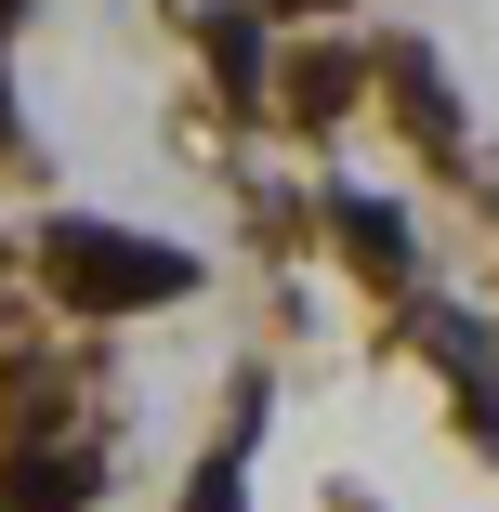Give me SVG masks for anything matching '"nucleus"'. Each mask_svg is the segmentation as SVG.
<instances>
[{"instance_id": "nucleus-1", "label": "nucleus", "mask_w": 499, "mask_h": 512, "mask_svg": "<svg viewBox=\"0 0 499 512\" xmlns=\"http://www.w3.org/2000/svg\"><path fill=\"white\" fill-rule=\"evenodd\" d=\"M53 289L79 302V316H132V302H184V250L158 237H119V224H53Z\"/></svg>"}, {"instance_id": "nucleus-2", "label": "nucleus", "mask_w": 499, "mask_h": 512, "mask_svg": "<svg viewBox=\"0 0 499 512\" xmlns=\"http://www.w3.org/2000/svg\"><path fill=\"white\" fill-rule=\"evenodd\" d=\"M92 486H106V460H14V486H0V499H14V512H79Z\"/></svg>"}, {"instance_id": "nucleus-3", "label": "nucleus", "mask_w": 499, "mask_h": 512, "mask_svg": "<svg viewBox=\"0 0 499 512\" xmlns=\"http://www.w3.org/2000/svg\"><path fill=\"white\" fill-rule=\"evenodd\" d=\"M276 106H289V119H342V106H355V53H303Z\"/></svg>"}, {"instance_id": "nucleus-4", "label": "nucleus", "mask_w": 499, "mask_h": 512, "mask_svg": "<svg viewBox=\"0 0 499 512\" xmlns=\"http://www.w3.org/2000/svg\"><path fill=\"white\" fill-rule=\"evenodd\" d=\"M394 106H408V132H460V106H447V79H434V53H394Z\"/></svg>"}, {"instance_id": "nucleus-5", "label": "nucleus", "mask_w": 499, "mask_h": 512, "mask_svg": "<svg viewBox=\"0 0 499 512\" xmlns=\"http://www.w3.org/2000/svg\"><path fill=\"white\" fill-rule=\"evenodd\" d=\"M342 250H355L368 276H408V237H394V211H381V197H342Z\"/></svg>"}, {"instance_id": "nucleus-6", "label": "nucleus", "mask_w": 499, "mask_h": 512, "mask_svg": "<svg viewBox=\"0 0 499 512\" xmlns=\"http://www.w3.org/2000/svg\"><path fill=\"white\" fill-rule=\"evenodd\" d=\"M211 53H224V66L250 79V66H263V27H250V14H211Z\"/></svg>"}, {"instance_id": "nucleus-7", "label": "nucleus", "mask_w": 499, "mask_h": 512, "mask_svg": "<svg viewBox=\"0 0 499 512\" xmlns=\"http://www.w3.org/2000/svg\"><path fill=\"white\" fill-rule=\"evenodd\" d=\"M0 14H14V0H0Z\"/></svg>"}, {"instance_id": "nucleus-8", "label": "nucleus", "mask_w": 499, "mask_h": 512, "mask_svg": "<svg viewBox=\"0 0 499 512\" xmlns=\"http://www.w3.org/2000/svg\"><path fill=\"white\" fill-rule=\"evenodd\" d=\"M303 14H316V0H303Z\"/></svg>"}]
</instances>
